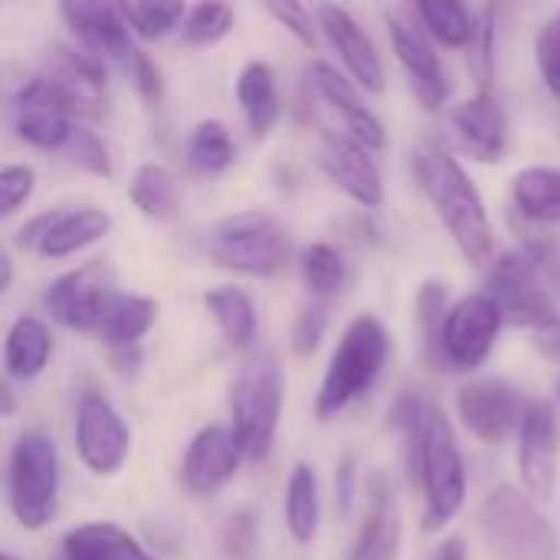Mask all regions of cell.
<instances>
[{
    "instance_id": "7bdbcfd3",
    "label": "cell",
    "mask_w": 560,
    "mask_h": 560,
    "mask_svg": "<svg viewBox=\"0 0 560 560\" xmlns=\"http://www.w3.org/2000/svg\"><path fill=\"white\" fill-rule=\"evenodd\" d=\"M66 151H69L72 164L82 167L85 174H92V177H112V154H108L105 141H102L92 128L75 125V131H72Z\"/></svg>"
},
{
    "instance_id": "836d02e7",
    "label": "cell",
    "mask_w": 560,
    "mask_h": 560,
    "mask_svg": "<svg viewBox=\"0 0 560 560\" xmlns=\"http://www.w3.org/2000/svg\"><path fill=\"white\" fill-rule=\"evenodd\" d=\"M184 158L197 174H223L236 164V141L223 121L203 118L194 125L187 148H184Z\"/></svg>"
},
{
    "instance_id": "680465c9",
    "label": "cell",
    "mask_w": 560,
    "mask_h": 560,
    "mask_svg": "<svg viewBox=\"0 0 560 560\" xmlns=\"http://www.w3.org/2000/svg\"><path fill=\"white\" fill-rule=\"evenodd\" d=\"M62 560H66V558H62Z\"/></svg>"
},
{
    "instance_id": "f35d334b",
    "label": "cell",
    "mask_w": 560,
    "mask_h": 560,
    "mask_svg": "<svg viewBox=\"0 0 560 560\" xmlns=\"http://www.w3.org/2000/svg\"><path fill=\"white\" fill-rule=\"evenodd\" d=\"M236 26V10L230 3H197L187 7V16L180 23V39L187 46H217L226 39Z\"/></svg>"
},
{
    "instance_id": "60d3db41",
    "label": "cell",
    "mask_w": 560,
    "mask_h": 560,
    "mask_svg": "<svg viewBox=\"0 0 560 560\" xmlns=\"http://www.w3.org/2000/svg\"><path fill=\"white\" fill-rule=\"evenodd\" d=\"M328 318H331V302L308 299L302 305V312L292 322V351L299 358H312L322 348L325 331H328Z\"/></svg>"
},
{
    "instance_id": "d6a6232c",
    "label": "cell",
    "mask_w": 560,
    "mask_h": 560,
    "mask_svg": "<svg viewBox=\"0 0 560 560\" xmlns=\"http://www.w3.org/2000/svg\"><path fill=\"white\" fill-rule=\"evenodd\" d=\"M413 16H417V26L427 36H433L436 43H443L450 49H466V43L472 36L476 10H469L459 0H420V3H413Z\"/></svg>"
},
{
    "instance_id": "ba28073f",
    "label": "cell",
    "mask_w": 560,
    "mask_h": 560,
    "mask_svg": "<svg viewBox=\"0 0 560 560\" xmlns=\"http://www.w3.org/2000/svg\"><path fill=\"white\" fill-rule=\"evenodd\" d=\"M479 528L499 560H558V535L551 522L515 486L489 492L479 512Z\"/></svg>"
},
{
    "instance_id": "7402d4cb",
    "label": "cell",
    "mask_w": 560,
    "mask_h": 560,
    "mask_svg": "<svg viewBox=\"0 0 560 560\" xmlns=\"http://www.w3.org/2000/svg\"><path fill=\"white\" fill-rule=\"evenodd\" d=\"M404 545V518L397 489L387 472L368 476V509L348 560H397Z\"/></svg>"
},
{
    "instance_id": "d6986e66",
    "label": "cell",
    "mask_w": 560,
    "mask_h": 560,
    "mask_svg": "<svg viewBox=\"0 0 560 560\" xmlns=\"http://www.w3.org/2000/svg\"><path fill=\"white\" fill-rule=\"evenodd\" d=\"M308 79H312L315 95L338 115V121L345 125V135L351 141H358L371 154L387 148V128H384V121L371 112V105L361 98V89L338 66H331L325 59H315L308 66Z\"/></svg>"
},
{
    "instance_id": "f6af8a7d",
    "label": "cell",
    "mask_w": 560,
    "mask_h": 560,
    "mask_svg": "<svg viewBox=\"0 0 560 560\" xmlns=\"http://www.w3.org/2000/svg\"><path fill=\"white\" fill-rule=\"evenodd\" d=\"M272 20L282 23V30H289L305 49H318L322 43V33H318V23H315V13L302 3H292V0H282V3H269L266 7Z\"/></svg>"
},
{
    "instance_id": "816d5d0a",
    "label": "cell",
    "mask_w": 560,
    "mask_h": 560,
    "mask_svg": "<svg viewBox=\"0 0 560 560\" xmlns=\"http://www.w3.org/2000/svg\"><path fill=\"white\" fill-rule=\"evenodd\" d=\"M433 560H469V551H466V541L459 538V535H453V538H446L440 548H436V555Z\"/></svg>"
},
{
    "instance_id": "8fae6325",
    "label": "cell",
    "mask_w": 560,
    "mask_h": 560,
    "mask_svg": "<svg viewBox=\"0 0 560 560\" xmlns=\"http://www.w3.org/2000/svg\"><path fill=\"white\" fill-rule=\"evenodd\" d=\"M112 230V217L95 203L46 210L20 226L16 243L23 249H33L39 259H69L85 253L89 246L102 243Z\"/></svg>"
},
{
    "instance_id": "c3c4849f",
    "label": "cell",
    "mask_w": 560,
    "mask_h": 560,
    "mask_svg": "<svg viewBox=\"0 0 560 560\" xmlns=\"http://www.w3.org/2000/svg\"><path fill=\"white\" fill-rule=\"evenodd\" d=\"M335 495H338L341 515H351V512H354V502H358V456H354V453H345L341 463H338Z\"/></svg>"
},
{
    "instance_id": "b9f144b4",
    "label": "cell",
    "mask_w": 560,
    "mask_h": 560,
    "mask_svg": "<svg viewBox=\"0 0 560 560\" xmlns=\"http://www.w3.org/2000/svg\"><path fill=\"white\" fill-rule=\"evenodd\" d=\"M125 75H128V82H131V89L138 92V98L148 105V108H154V105H161V98H164V79H161V66L141 49V46H135L131 52H128V59L118 66Z\"/></svg>"
},
{
    "instance_id": "6f0895ef",
    "label": "cell",
    "mask_w": 560,
    "mask_h": 560,
    "mask_svg": "<svg viewBox=\"0 0 560 560\" xmlns=\"http://www.w3.org/2000/svg\"><path fill=\"white\" fill-rule=\"evenodd\" d=\"M558 397H560V381H558Z\"/></svg>"
},
{
    "instance_id": "30bf717a",
    "label": "cell",
    "mask_w": 560,
    "mask_h": 560,
    "mask_svg": "<svg viewBox=\"0 0 560 560\" xmlns=\"http://www.w3.org/2000/svg\"><path fill=\"white\" fill-rule=\"evenodd\" d=\"M72 446H75L79 463L92 476L112 479L125 469V463L131 456V430L108 397L89 390V394H82V400L75 407Z\"/></svg>"
},
{
    "instance_id": "681fc988",
    "label": "cell",
    "mask_w": 560,
    "mask_h": 560,
    "mask_svg": "<svg viewBox=\"0 0 560 560\" xmlns=\"http://www.w3.org/2000/svg\"><path fill=\"white\" fill-rule=\"evenodd\" d=\"M535 351L541 354V358H548V361H555L560 364V318L555 325H548V328H541V331H535Z\"/></svg>"
},
{
    "instance_id": "8992f818",
    "label": "cell",
    "mask_w": 560,
    "mask_h": 560,
    "mask_svg": "<svg viewBox=\"0 0 560 560\" xmlns=\"http://www.w3.org/2000/svg\"><path fill=\"white\" fill-rule=\"evenodd\" d=\"M210 259L246 279H272L292 259V236L272 213H230L210 230Z\"/></svg>"
},
{
    "instance_id": "3957f363",
    "label": "cell",
    "mask_w": 560,
    "mask_h": 560,
    "mask_svg": "<svg viewBox=\"0 0 560 560\" xmlns=\"http://www.w3.org/2000/svg\"><path fill=\"white\" fill-rule=\"evenodd\" d=\"M390 351H394V341H390L387 325L374 315H358L345 328L341 341L335 345V354L315 394V417L335 420L364 394H371V387L381 381L390 361Z\"/></svg>"
},
{
    "instance_id": "8d00e7d4",
    "label": "cell",
    "mask_w": 560,
    "mask_h": 560,
    "mask_svg": "<svg viewBox=\"0 0 560 560\" xmlns=\"http://www.w3.org/2000/svg\"><path fill=\"white\" fill-rule=\"evenodd\" d=\"M495 43H499V10L479 7L472 16V36L466 43L469 72L476 79V92H495Z\"/></svg>"
},
{
    "instance_id": "9a60e30c",
    "label": "cell",
    "mask_w": 560,
    "mask_h": 560,
    "mask_svg": "<svg viewBox=\"0 0 560 560\" xmlns=\"http://www.w3.org/2000/svg\"><path fill=\"white\" fill-rule=\"evenodd\" d=\"M387 36H390V46H394V56L417 95V102L427 108V112H440L446 102H450V75H446V66L440 59V52L433 49L430 36L407 16L387 10Z\"/></svg>"
},
{
    "instance_id": "f546056e",
    "label": "cell",
    "mask_w": 560,
    "mask_h": 560,
    "mask_svg": "<svg viewBox=\"0 0 560 560\" xmlns=\"http://www.w3.org/2000/svg\"><path fill=\"white\" fill-rule=\"evenodd\" d=\"M285 528L295 545H312L322 528V489H318V472L308 463H299L289 472L285 486Z\"/></svg>"
},
{
    "instance_id": "d4e9b609",
    "label": "cell",
    "mask_w": 560,
    "mask_h": 560,
    "mask_svg": "<svg viewBox=\"0 0 560 560\" xmlns=\"http://www.w3.org/2000/svg\"><path fill=\"white\" fill-rule=\"evenodd\" d=\"M56 354L52 331L36 315H20L3 335V371L13 381H36Z\"/></svg>"
},
{
    "instance_id": "603a6c76",
    "label": "cell",
    "mask_w": 560,
    "mask_h": 560,
    "mask_svg": "<svg viewBox=\"0 0 560 560\" xmlns=\"http://www.w3.org/2000/svg\"><path fill=\"white\" fill-rule=\"evenodd\" d=\"M59 16L66 20L69 33L75 36V46L85 52H95L105 62L121 66L128 59V52L138 46V39L131 36V30L125 26L118 3H85V0H72L59 7Z\"/></svg>"
},
{
    "instance_id": "7c38bea8",
    "label": "cell",
    "mask_w": 560,
    "mask_h": 560,
    "mask_svg": "<svg viewBox=\"0 0 560 560\" xmlns=\"http://www.w3.org/2000/svg\"><path fill=\"white\" fill-rule=\"evenodd\" d=\"M528 410V397L505 377H476L459 387L456 413L459 423L486 446H502Z\"/></svg>"
},
{
    "instance_id": "e575fe53",
    "label": "cell",
    "mask_w": 560,
    "mask_h": 560,
    "mask_svg": "<svg viewBox=\"0 0 560 560\" xmlns=\"http://www.w3.org/2000/svg\"><path fill=\"white\" fill-rule=\"evenodd\" d=\"M299 269H302V282L308 295L318 302H331L348 282V262L341 249H335L331 243H308L302 249Z\"/></svg>"
},
{
    "instance_id": "5bb4252c",
    "label": "cell",
    "mask_w": 560,
    "mask_h": 560,
    "mask_svg": "<svg viewBox=\"0 0 560 560\" xmlns=\"http://www.w3.org/2000/svg\"><path fill=\"white\" fill-rule=\"evenodd\" d=\"M112 292L115 289H112L108 266L102 259H89L56 276L43 292V305L69 331H98L102 308Z\"/></svg>"
},
{
    "instance_id": "9c48e42d",
    "label": "cell",
    "mask_w": 560,
    "mask_h": 560,
    "mask_svg": "<svg viewBox=\"0 0 560 560\" xmlns=\"http://www.w3.org/2000/svg\"><path fill=\"white\" fill-rule=\"evenodd\" d=\"M502 312L486 292H469L459 302L450 305L440 338H436V371H456V374H472L479 371L502 335Z\"/></svg>"
},
{
    "instance_id": "74e56055",
    "label": "cell",
    "mask_w": 560,
    "mask_h": 560,
    "mask_svg": "<svg viewBox=\"0 0 560 560\" xmlns=\"http://www.w3.org/2000/svg\"><path fill=\"white\" fill-rule=\"evenodd\" d=\"M427 400L420 397V390L407 387L397 394L394 407H390V430L400 440L404 450V466L410 482L417 479V459H420V443H423V423H427Z\"/></svg>"
},
{
    "instance_id": "484cf974",
    "label": "cell",
    "mask_w": 560,
    "mask_h": 560,
    "mask_svg": "<svg viewBox=\"0 0 560 560\" xmlns=\"http://www.w3.org/2000/svg\"><path fill=\"white\" fill-rule=\"evenodd\" d=\"M236 102L243 108V118L253 138H266L279 125L282 95H279V82L269 62L253 59L243 66V72L236 75Z\"/></svg>"
},
{
    "instance_id": "2e32d148",
    "label": "cell",
    "mask_w": 560,
    "mask_h": 560,
    "mask_svg": "<svg viewBox=\"0 0 560 560\" xmlns=\"http://www.w3.org/2000/svg\"><path fill=\"white\" fill-rule=\"evenodd\" d=\"M318 33L325 36V43L338 52L345 75L364 89V92H384L387 79H384V59L377 52V43L371 39V33L361 26V20L338 7V3H322L312 10Z\"/></svg>"
},
{
    "instance_id": "52a82bcc",
    "label": "cell",
    "mask_w": 560,
    "mask_h": 560,
    "mask_svg": "<svg viewBox=\"0 0 560 560\" xmlns=\"http://www.w3.org/2000/svg\"><path fill=\"white\" fill-rule=\"evenodd\" d=\"M551 249L545 243H528L489 262L486 295L499 305L502 318L522 328H548L558 322L555 302L545 289V269L551 266Z\"/></svg>"
},
{
    "instance_id": "e0dca14e",
    "label": "cell",
    "mask_w": 560,
    "mask_h": 560,
    "mask_svg": "<svg viewBox=\"0 0 560 560\" xmlns=\"http://www.w3.org/2000/svg\"><path fill=\"white\" fill-rule=\"evenodd\" d=\"M46 79L75 121H98L105 115L108 72H105V59H98L95 52H85L75 43L56 46L49 56Z\"/></svg>"
},
{
    "instance_id": "ab89813d",
    "label": "cell",
    "mask_w": 560,
    "mask_h": 560,
    "mask_svg": "<svg viewBox=\"0 0 560 560\" xmlns=\"http://www.w3.org/2000/svg\"><path fill=\"white\" fill-rule=\"evenodd\" d=\"M450 312V292L443 282H423L417 292V325H420V338H423V354L433 364L436 361V338H440V325Z\"/></svg>"
},
{
    "instance_id": "11a10c76",
    "label": "cell",
    "mask_w": 560,
    "mask_h": 560,
    "mask_svg": "<svg viewBox=\"0 0 560 560\" xmlns=\"http://www.w3.org/2000/svg\"><path fill=\"white\" fill-rule=\"evenodd\" d=\"M551 26L558 30V36H560V13H558V16H555V20H551Z\"/></svg>"
},
{
    "instance_id": "d590c367",
    "label": "cell",
    "mask_w": 560,
    "mask_h": 560,
    "mask_svg": "<svg viewBox=\"0 0 560 560\" xmlns=\"http://www.w3.org/2000/svg\"><path fill=\"white\" fill-rule=\"evenodd\" d=\"M118 13L135 39L154 43V39H164L174 30H180L187 7L167 3V0H131V3H118Z\"/></svg>"
},
{
    "instance_id": "f1b7e54d",
    "label": "cell",
    "mask_w": 560,
    "mask_h": 560,
    "mask_svg": "<svg viewBox=\"0 0 560 560\" xmlns=\"http://www.w3.org/2000/svg\"><path fill=\"white\" fill-rule=\"evenodd\" d=\"M207 308L220 328V335L226 338V345L233 351H256V338H259V315L253 299L236 289V285H220L207 292Z\"/></svg>"
},
{
    "instance_id": "ac0fdd59",
    "label": "cell",
    "mask_w": 560,
    "mask_h": 560,
    "mask_svg": "<svg viewBox=\"0 0 560 560\" xmlns=\"http://www.w3.org/2000/svg\"><path fill=\"white\" fill-rule=\"evenodd\" d=\"M13 128L16 138L36 151H66L75 131V118L69 115L49 79L36 75L26 85H20L13 98Z\"/></svg>"
},
{
    "instance_id": "cb8c5ba5",
    "label": "cell",
    "mask_w": 560,
    "mask_h": 560,
    "mask_svg": "<svg viewBox=\"0 0 560 560\" xmlns=\"http://www.w3.org/2000/svg\"><path fill=\"white\" fill-rule=\"evenodd\" d=\"M450 125L463 144L479 161H502L509 151V118L495 92H472L450 112Z\"/></svg>"
},
{
    "instance_id": "1f68e13d",
    "label": "cell",
    "mask_w": 560,
    "mask_h": 560,
    "mask_svg": "<svg viewBox=\"0 0 560 560\" xmlns=\"http://www.w3.org/2000/svg\"><path fill=\"white\" fill-rule=\"evenodd\" d=\"M128 200L148 217V220H158V223H167L180 213V184L177 177L171 174V167L164 164H141L135 174H131V184H128Z\"/></svg>"
},
{
    "instance_id": "4316f807",
    "label": "cell",
    "mask_w": 560,
    "mask_h": 560,
    "mask_svg": "<svg viewBox=\"0 0 560 560\" xmlns=\"http://www.w3.org/2000/svg\"><path fill=\"white\" fill-rule=\"evenodd\" d=\"M158 315H161V305L154 299L135 295V292H112L102 308L98 335L108 345V351L138 348V341L158 325Z\"/></svg>"
},
{
    "instance_id": "f5cc1de1",
    "label": "cell",
    "mask_w": 560,
    "mask_h": 560,
    "mask_svg": "<svg viewBox=\"0 0 560 560\" xmlns=\"http://www.w3.org/2000/svg\"><path fill=\"white\" fill-rule=\"evenodd\" d=\"M16 407H20L16 390L10 387V381H7V377H0V417H13V413H16Z\"/></svg>"
},
{
    "instance_id": "4dcf8cb0",
    "label": "cell",
    "mask_w": 560,
    "mask_h": 560,
    "mask_svg": "<svg viewBox=\"0 0 560 560\" xmlns=\"http://www.w3.org/2000/svg\"><path fill=\"white\" fill-rule=\"evenodd\" d=\"M515 210L532 223H560V167L532 164L512 177Z\"/></svg>"
},
{
    "instance_id": "ee69618b",
    "label": "cell",
    "mask_w": 560,
    "mask_h": 560,
    "mask_svg": "<svg viewBox=\"0 0 560 560\" xmlns=\"http://www.w3.org/2000/svg\"><path fill=\"white\" fill-rule=\"evenodd\" d=\"M33 190H36V171L30 164H3L0 167V220L23 210Z\"/></svg>"
},
{
    "instance_id": "db71d44e",
    "label": "cell",
    "mask_w": 560,
    "mask_h": 560,
    "mask_svg": "<svg viewBox=\"0 0 560 560\" xmlns=\"http://www.w3.org/2000/svg\"><path fill=\"white\" fill-rule=\"evenodd\" d=\"M13 279H16V266H13V256L0 246V295H7L10 292V285H13Z\"/></svg>"
},
{
    "instance_id": "7a4b0ae2",
    "label": "cell",
    "mask_w": 560,
    "mask_h": 560,
    "mask_svg": "<svg viewBox=\"0 0 560 560\" xmlns=\"http://www.w3.org/2000/svg\"><path fill=\"white\" fill-rule=\"evenodd\" d=\"M285 407V371L269 351H249L230 394V436L243 463H262L279 433Z\"/></svg>"
},
{
    "instance_id": "277c9868",
    "label": "cell",
    "mask_w": 560,
    "mask_h": 560,
    "mask_svg": "<svg viewBox=\"0 0 560 560\" xmlns=\"http://www.w3.org/2000/svg\"><path fill=\"white\" fill-rule=\"evenodd\" d=\"M413 486L423 492V532L430 535L443 532L466 505V492H469L466 459H463L453 420L446 417L440 404L427 407Z\"/></svg>"
},
{
    "instance_id": "44dd1931",
    "label": "cell",
    "mask_w": 560,
    "mask_h": 560,
    "mask_svg": "<svg viewBox=\"0 0 560 560\" xmlns=\"http://www.w3.org/2000/svg\"><path fill=\"white\" fill-rule=\"evenodd\" d=\"M240 466H243V456L230 436V427L210 423L190 440L184 453L180 486L194 499H213L236 479Z\"/></svg>"
},
{
    "instance_id": "5b68a950",
    "label": "cell",
    "mask_w": 560,
    "mask_h": 560,
    "mask_svg": "<svg viewBox=\"0 0 560 560\" xmlns=\"http://www.w3.org/2000/svg\"><path fill=\"white\" fill-rule=\"evenodd\" d=\"M62 463L59 446L43 430H26L10 446L7 502L23 532H43L59 509Z\"/></svg>"
},
{
    "instance_id": "9f6ffc18",
    "label": "cell",
    "mask_w": 560,
    "mask_h": 560,
    "mask_svg": "<svg viewBox=\"0 0 560 560\" xmlns=\"http://www.w3.org/2000/svg\"><path fill=\"white\" fill-rule=\"evenodd\" d=\"M0 560H16L13 555H7V551H0Z\"/></svg>"
},
{
    "instance_id": "f907efd6",
    "label": "cell",
    "mask_w": 560,
    "mask_h": 560,
    "mask_svg": "<svg viewBox=\"0 0 560 560\" xmlns=\"http://www.w3.org/2000/svg\"><path fill=\"white\" fill-rule=\"evenodd\" d=\"M112 364H115L121 374H135L138 364H141V351H138V348H115V351H112Z\"/></svg>"
},
{
    "instance_id": "7dc6e473",
    "label": "cell",
    "mask_w": 560,
    "mask_h": 560,
    "mask_svg": "<svg viewBox=\"0 0 560 560\" xmlns=\"http://www.w3.org/2000/svg\"><path fill=\"white\" fill-rule=\"evenodd\" d=\"M535 59H538V69H541L548 92L560 102V36L551 23H545V30L535 39Z\"/></svg>"
},
{
    "instance_id": "bcb514c9",
    "label": "cell",
    "mask_w": 560,
    "mask_h": 560,
    "mask_svg": "<svg viewBox=\"0 0 560 560\" xmlns=\"http://www.w3.org/2000/svg\"><path fill=\"white\" fill-rule=\"evenodd\" d=\"M259 545V525L253 512H236L223 528V551L233 560H253Z\"/></svg>"
},
{
    "instance_id": "4fadbf2b",
    "label": "cell",
    "mask_w": 560,
    "mask_h": 560,
    "mask_svg": "<svg viewBox=\"0 0 560 560\" xmlns=\"http://www.w3.org/2000/svg\"><path fill=\"white\" fill-rule=\"evenodd\" d=\"M560 469L558 413L548 400H528V410L518 423V479L525 495L535 505L555 499Z\"/></svg>"
},
{
    "instance_id": "83f0119b",
    "label": "cell",
    "mask_w": 560,
    "mask_h": 560,
    "mask_svg": "<svg viewBox=\"0 0 560 560\" xmlns=\"http://www.w3.org/2000/svg\"><path fill=\"white\" fill-rule=\"evenodd\" d=\"M66 560H158L115 522H85L62 538Z\"/></svg>"
},
{
    "instance_id": "6da1fadb",
    "label": "cell",
    "mask_w": 560,
    "mask_h": 560,
    "mask_svg": "<svg viewBox=\"0 0 560 560\" xmlns=\"http://www.w3.org/2000/svg\"><path fill=\"white\" fill-rule=\"evenodd\" d=\"M410 164H413V177L420 190L427 194L430 207L436 210L456 249L472 266L479 269L489 266L492 249H495V233H492L486 200L476 180L469 177V171L463 167V161L440 138H423L413 148Z\"/></svg>"
},
{
    "instance_id": "ffe728a7",
    "label": "cell",
    "mask_w": 560,
    "mask_h": 560,
    "mask_svg": "<svg viewBox=\"0 0 560 560\" xmlns=\"http://www.w3.org/2000/svg\"><path fill=\"white\" fill-rule=\"evenodd\" d=\"M318 164L328 174V180L358 207L377 210L384 203V177L377 171V161L345 131H322Z\"/></svg>"
}]
</instances>
